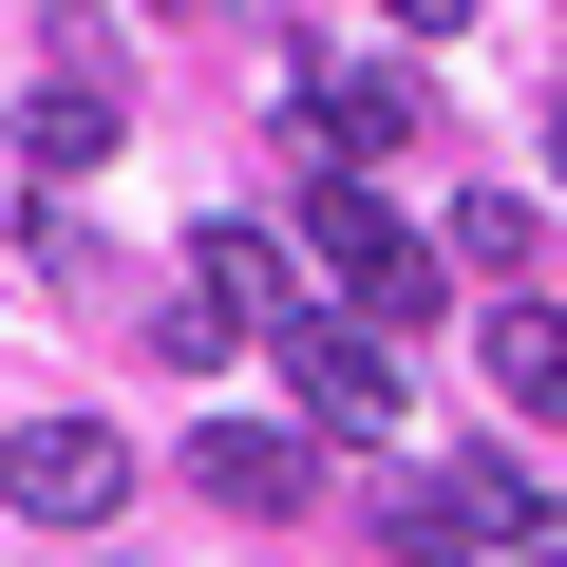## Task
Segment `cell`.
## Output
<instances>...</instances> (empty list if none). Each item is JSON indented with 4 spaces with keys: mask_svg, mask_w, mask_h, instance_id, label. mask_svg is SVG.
Segmentation results:
<instances>
[{
    "mask_svg": "<svg viewBox=\"0 0 567 567\" xmlns=\"http://www.w3.org/2000/svg\"><path fill=\"white\" fill-rule=\"evenodd\" d=\"M529 246H548V227H529L511 189H454V208H435V265H492V284H511Z\"/></svg>",
    "mask_w": 567,
    "mask_h": 567,
    "instance_id": "10",
    "label": "cell"
},
{
    "mask_svg": "<svg viewBox=\"0 0 567 567\" xmlns=\"http://www.w3.org/2000/svg\"><path fill=\"white\" fill-rule=\"evenodd\" d=\"M284 246L322 265V303H341V322H379V341H416V322H435V265H416V208H379L360 171H322Z\"/></svg>",
    "mask_w": 567,
    "mask_h": 567,
    "instance_id": "1",
    "label": "cell"
},
{
    "mask_svg": "<svg viewBox=\"0 0 567 567\" xmlns=\"http://www.w3.org/2000/svg\"><path fill=\"white\" fill-rule=\"evenodd\" d=\"M189 284H208V303L265 341V303H284V284H303V246H265V227H189Z\"/></svg>",
    "mask_w": 567,
    "mask_h": 567,
    "instance_id": "7",
    "label": "cell"
},
{
    "mask_svg": "<svg viewBox=\"0 0 567 567\" xmlns=\"http://www.w3.org/2000/svg\"><path fill=\"white\" fill-rule=\"evenodd\" d=\"M473 360H492V398H511V416H567V303H548V284H511Z\"/></svg>",
    "mask_w": 567,
    "mask_h": 567,
    "instance_id": "6",
    "label": "cell"
},
{
    "mask_svg": "<svg viewBox=\"0 0 567 567\" xmlns=\"http://www.w3.org/2000/svg\"><path fill=\"white\" fill-rule=\"evenodd\" d=\"M379 20H416V39H454V0H379Z\"/></svg>",
    "mask_w": 567,
    "mask_h": 567,
    "instance_id": "11",
    "label": "cell"
},
{
    "mask_svg": "<svg viewBox=\"0 0 567 567\" xmlns=\"http://www.w3.org/2000/svg\"><path fill=\"white\" fill-rule=\"evenodd\" d=\"M189 473H208V511H265V529H284V511L322 492V416H208Z\"/></svg>",
    "mask_w": 567,
    "mask_h": 567,
    "instance_id": "5",
    "label": "cell"
},
{
    "mask_svg": "<svg viewBox=\"0 0 567 567\" xmlns=\"http://www.w3.org/2000/svg\"><path fill=\"white\" fill-rule=\"evenodd\" d=\"M548 171H567V95H548Z\"/></svg>",
    "mask_w": 567,
    "mask_h": 567,
    "instance_id": "12",
    "label": "cell"
},
{
    "mask_svg": "<svg viewBox=\"0 0 567 567\" xmlns=\"http://www.w3.org/2000/svg\"><path fill=\"white\" fill-rule=\"evenodd\" d=\"M529 511H548L529 473L435 454V473H398V492H379V548H398V567H473V548H529Z\"/></svg>",
    "mask_w": 567,
    "mask_h": 567,
    "instance_id": "3",
    "label": "cell"
},
{
    "mask_svg": "<svg viewBox=\"0 0 567 567\" xmlns=\"http://www.w3.org/2000/svg\"><path fill=\"white\" fill-rule=\"evenodd\" d=\"M265 379L303 398L322 435H398V416H416V398H398V341H379V322H341V303H303V284L265 303Z\"/></svg>",
    "mask_w": 567,
    "mask_h": 567,
    "instance_id": "2",
    "label": "cell"
},
{
    "mask_svg": "<svg viewBox=\"0 0 567 567\" xmlns=\"http://www.w3.org/2000/svg\"><path fill=\"white\" fill-rule=\"evenodd\" d=\"M0 511L20 529H114L133 511V435L114 416H20L0 435Z\"/></svg>",
    "mask_w": 567,
    "mask_h": 567,
    "instance_id": "4",
    "label": "cell"
},
{
    "mask_svg": "<svg viewBox=\"0 0 567 567\" xmlns=\"http://www.w3.org/2000/svg\"><path fill=\"white\" fill-rule=\"evenodd\" d=\"M398 133H416V76H322V152L341 171H379Z\"/></svg>",
    "mask_w": 567,
    "mask_h": 567,
    "instance_id": "8",
    "label": "cell"
},
{
    "mask_svg": "<svg viewBox=\"0 0 567 567\" xmlns=\"http://www.w3.org/2000/svg\"><path fill=\"white\" fill-rule=\"evenodd\" d=\"M20 152H39V171H95V152H114V95H95V76L20 95Z\"/></svg>",
    "mask_w": 567,
    "mask_h": 567,
    "instance_id": "9",
    "label": "cell"
}]
</instances>
